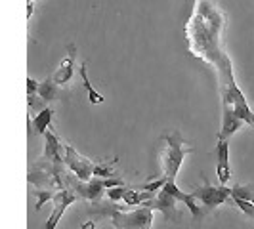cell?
Here are the masks:
<instances>
[{"instance_id": "cell-2", "label": "cell", "mask_w": 254, "mask_h": 229, "mask_svg": "<svg viewBox=\"0 0 254 229\" xmlns=\"http://www.w3.org/2000/svg\"><path fill=\"white\" fill-rule=\"evenodd\" d=\"M153 210L151 203L141 204V208L132 212H121L115 210L111 214V226L115 229H153Z\"/></svg>"}, {"instance_id": "cell-20", "label": "cell", "mask_w": 254, "mask_h": 229, "mask_svg": "<svg viewBox=\"0 0 254 229\" xmlns=\"http://www.w3.org/2000/svg\"><path fill=\"white\" fill-rule=\"evenodd\" d=\"M251 126H253V128H254V118H253V122H251Z\"/></svg>"}, {"instance_id": "cell-17", "label": "cell", "mask_w": 254, "mask_h": 229, "mask_svg": "<svg viewBox=\"0 0 254 229\" xmlns=\"http://www.w3.org/2000/svg\"><path fill=\"white\" fill-rule=\"evenodd\" d=\"M117 159L107 161V163H96L94 166V178H117V172L113 170V165Z\"/></svg>"}, {"instance_id": "cell-16", "label": "cell", "mask_w": 254, "mask_h": 229, "mask_svg": "<svg viewBox=\"0 0 254 229\" xmlns=\"http://www.w3.org/2000/svg\"><path fill=\"white\" fill-rule=\"evenodd\" d=\"M56 82L52 80V76H48L42 84H38V90L37 94L40 96V100H44V103H50L54 98H56Z\"/></svg>"}, {"instance_id": "cell-19", "label": "cell", "mask_w": 254, "mask_h": 229, "mask_svg": "<svg viewBox=\"0 0 254 229\" xmlns=\"http://www.w3.org/2000/svg\"><path fill=\"white\" fill-rule=\"evenodd\" d=\"M38 90V82L37 80H33V78H27V96L29 94H37Z\"/></svg>"}, {"instance_id": "cell-7", "label": "cell", "mask_w": 254, "mask_h": 229, "mask_svg": "<svg viewBox=\"0 0 254 229\" xmlns=\"http://www.w3.org/2000/svg\"><path fill=\"white\" fill-rule=\"evenodd\" d=\"M231 199H233V204H235L241 212H245L247 216L254 220V185L253 183L231 187Z\"/></svg>"}, {"instance_id": "cell-6", "label": "cell", "mask_w": 254, "mask_h": 229, "mask_svg": "<svg viewBox=\"0 0 254 229\" xmlns=\"http://www.w3.org/2000/svg\"><path fill=\"white\" fill-rule=\"evenodd\" d=\"M151 206L155 212H161L163 216L166 218V220H170V222H176L180 218V212H178V201L170 195V193H166L165 189L157 191V195L153 197L151 201Z\"/></svg>"}, {"instance_id": "cell-14", "label": "cell", "mask_w": 254, "mask_h": 229, "mask_svg": "<svg viewBox=\"0 0 254 229\" xmlns=\"http://www.w3.org/2000/svg\"><path fill=\"white\" fill-rule=\"evenodd\" d=\"M52 118H54V109L52 107H44L40 109L35 118H33V128L37 134H44L48 128L52 126Z\"/></svg>"}, {"instance_id": "cell-5", "label": "cell", "mask_w": 254, "mask_h": 229, "mask_svg": "<svg viewBox=\"0 0 254 229\" xmlns=\"http://www.w3.org/2000/svg\"><path fill=\"white\" fill-rule=\"evenodd\" d=\"M75 201H76V195L69 189V187L56 191V193H54V197H52L54 212H52V216L48 218V222H46V229H56L58 222H60V218L64 216V212L71 206V204L75 203Z\"/></svg>"}, {"instance_id": "cell-21", "label": "cell", "mask_w": 254, "mask_h": 229, "mask_svg": "<svg viewBox=\"0 0 254 229\" xmlns=\"http://www.w3.org/2000/svg\"><path fill=\"white\" fill-rule=\"evenodd\" d=\"M33 2H35V0H33Z\"/></svg>"}, {"instance_id": "cell-11", "label": "cell", "mask_w": 254, "mask_h": 229, "mask_svg": "<svg viewBox=\"0 0 254 229\" xmlns=\"http://www.w3.org/2000/svg\"><path fill=\"white\" fill-rule=\"evenodd\" d=\"M44 159H48L56 165H64V143L54 132H44Z\"/></svg>"}, {"instance_id": "cell-9", "label": "cell", "mask_w": 254, "mask_h": 229, "mask_svg": "<svg viewBox=\"0 0 254 229\" xmlns=\"http://www.w3.org/2000/svg\"><path fill=\"white\" fill-rule=\"evenodd\" d=\"M75 59H76V48H75V44H71V46L67 48V56L62 59V63H60V67L56 69V73L52 75V80H54L58 86H65V84L73 78Z\"/></svg>"}, {"instance_id": "cell-3", "label": "cell", "mask_w": 254, "mask_h": 229, "mask_svg": "<svg viewBox=\"0 0 254 229\" xmlns=\"http://www.w3.org/2000/svg\"><path fill=\"white\" fill-rule=\"evenodd\" d=\"M64 165L80 181H86V179L94 178V166H96V163L86 159L84 155H80L69 143H64Z\"/></svg>"}, {"instance_id": "cell-15", "label": "cell", "mask_w": 254, "mask_h": 229, "mask_svg": "<svg viewBox=\"0 0 254 229\" xmlns=\"http://www.w3.org/2000/svg\"><path fill=\"white\" fill-rule=\"evenodd\" d=\"M88 67H86V61H82L80 67H78V73H80V78H82V84H84V88H86V94H88V100L90 103H102L105 98H103L102 94H98L96 88L90 84V78H88V71H86Z\"/></svg>"}, {"instance_id": "cell-1", "label": "cell", "mask_w": 254, "mask_h": 229, "mask_svg": "<svg viewBox=\"0 0 254 229\" xmlns=\"http://www.w3.org/2000/svg\"><path fill=\"white\" fill-rule=\"evenodd\" d=\"M193 153V147L188 145L178 130L166 134L163 138V149H161V166H163V176L170 181H174L178 176L182 163L186 155Z\"/></svg>"}, {"instance_id": "cell-12", "label": "cell", "mask_w": 254, "mask_h": 229, "mask_svg": "<svg viewBox=\"0 0 254 229\" xmlns=\"http://www.w3.org/2000/svg\"><path fill=\"white\" fill-rule=\"evenodd\" d=\"M243 124L245 122H243L241 118H237V116H233V114L229 113H224L222 114V128L218 132V140H229Z\"/></svg>"}, {"instance_id": "cell-18", "label": "cell", "mask_w": 254, "mask_h": 229, "mask_svg": "<svg viewBox=\"0 0 254 229\" xmlns=\"http://www.w3.org/2000/svg\"><path fill=\"white\" fill-rule=\"evenodd\" d=\"M166 183V178L163 176V178L155 179V181H149V183H143V185H140L138 189H143V191H151V193H157V191H161L163 187H165Z\"/></svg>"}, {"instance_id": "cell-4", "label": "cell", "mask_w": 254, "mask_h": 229, "mask_svg": "<svg viewBox=\"0 0 254 229\" xmlns=\"http://www.w3.org/2000/svg\"><path fill=\"white\" fill-rule=\"evenodd\" d=\"M191 195L197 199V201H201L203 206H206L208 210H214L216 206L220 204H224L226 201L231 199V187L228 185H212V183H204L201 187H195V189L191 191Z\"/></svg>"}, {"instance_id": "cell-13", "label": "cell", "mask_w": 254, "mask_h": 229, "mask_svg": "<svg viewBox=\"0 0 254 229\" xmlns=\"http://www.w3.org/2000/svg\"><path fill=\"white\" fill-rule=\"evenodd\" d=\"M155 195H157V193H151V191H143V189L136 191V189L127 187V189H125V195H123V201H125L128 206H140V204L151 201Z\"/></svg>"}, {"instance_id": "cell-10", "label": "cell", "mask_w": 254, "mask_h": 229, "mask_svg": "<svg viewBox=\"0 0 254 229\" xmlns=\"http://www.w3.org/2000/svg\"><path fill=\"white\" fill-rule=\"evenodd\" d=\"M216 174L222 185H228L231 179V166H229V145L228 140H218L216 145Z\"/></svg>"}, {"instance_id": "cell-8", "label": "cell", "mask_w": 254, "mask_h": 229, "mask_svg": "<svg viewBox=\"0 0 254 229\" xmlns=\"http://www.w3.org/2000/svg\"><path fill=\"white\" fill-rule=\"evenodd\" d=\"M163 189H165L166 193H170L178 203H182L184 206H188V208H190V212L197 218V220H201V218H203V210H201V206L197 204V199H195L191 193H184V191L176 185V181L166 179V183H165V187H163Z\"/></svg>"}]
</instances>
